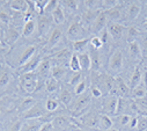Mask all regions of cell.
I'll use <instances>...</instances> for the list:
<instances>
[{
  "label": "cell",
  "mask_w": 147,
  "mask_h": 131,
  "mask_svg": "<svg viewBox=\"0 0 147 131\" xmlns=\"http://www.w3.org/2000/svg\"><path fill=\"white\" fill-rule=\"evenodd\" d=\"M11 9L18 13H27L29 9V1L26 0H12L9 3Z\"/></svg>",
  "instance_id": "9a60e30c"
},
{
  "label": "cell",
  "mask_w": 147,
  "mask_h": 131,
  "mask_svg": "<svg viewBox=\"0 0 147 131\" xmlns=\"http://www.w3.org/2000/svg\"><path fill=\"white\" fill-rule=\"evenodd\" d=\"M11 80V73L6 70H3L0 72V87L6 86Z\"/></svg>",
  "instance_id": "f35d334b"
},
{
  "label": "cell",
  "mask_w": 147,
  "mask_h": 131,
  "mask_svg": "<svg viewBox=\"0 0 147 131\" xmlns=\"http://www.w3.org/2000/svg\"><path fill=\"white\" fill-rule=\"evenodd\" d=\"M101 84L104 86V88L108 93H111L113 89H114V86H115V79L110 74L103 73L101 76Z\"/></svg>",
  "instance_id": "44dd1931"
},
{
  "label": "cell",
  "mask_w": 147,
  "mask_h": 131,
  "mask_svg": "<svg viewBox=\"0 0 147 131\" xmlns=\"http://www.w3.org/2000/svg\"><path fill=\"white\" fill-rule=\"evenodd\" d=\"M138 35H139V32H138L137 28H134V27H129L127 28V42L129 43H131L133 41H137Z\"/></svg>",
  "instance_id": "74e56055"
},
{
  "label": "cell",
  "mask_w": 147,
  "mask_h": 131,
  "mask_svg": "<svg viewBox=\"0 0 147 131\" xmlns=\"http://www.w3.org/2000/svg\"><path fill=\"white\" fill-rule=\"evenodd\" d=\"M71 57H72V53H71V51L68 49L60 50V51H58L57 53H55L52 56L53 60H57V61H60V63H65V60L71 59Z\"/></svg>",
  "instance_id": "f1b7e54d"
},
{
  "label": "cell",
  "mask_w": 147,
  "mask_h": 131,
  "mask_svg": "<svg viewBox=\"0 0 147 131\" xmlns=\"http://www.w3.org/2000/svg\"><path fill=\"white\" fill-rule=\"evenodd\" d=\"M61 3L65 7H67L71 11H76L79 6V1H77V0H64V1H61Z\"/></svg>",
  "instance_id": "ee69618b"
},
{
  "label": "cell",
  "mask_w": 147,
  "mask_h": 131,
  "mask_svg": "<svg viewBox=\"0 0 147 131\" xmlns=\"http://www.w3.org/2000/svg\"><path fill=\"white\" fill-rule=\"evenodd\" d=\"M35 28H36V24H35V21H34V20H30V21L26 22L24 26H23V29H22L23 36L28 37V36H30L31 34H34Z\"/></svg>",
  "instance_id": "4dcf8cb0"
},
{
  "label": "cell",
  "mask_w": 147,
  "mask_h": 131,
  "mask_svg": "<svg viewBox=\"0 0 147 131\" xmlns=\"http://www.w3.org/2000/svg\"><path fill=\"white\" fill-rule=\"evenodd\" d=\"M108 24V18L105 15V13H100L97 15V18L95 19V21L92 24V31L94 34H97V32H101L102 30L105 29V26Z\"/></svg>",
  "instance_id": "9c48e42d"
},
{
  "label": "cell",
  "mask_w": 147,
  "mask_h": 131,
  "mask_svg": "<svg viewBox=\"0 0 147 131\" xmlns=\"http://www.w3.org/2000/svg\"><path fill=\"white\" fill-rule=\"evenodd\" d=\"M126 108H127L126 99H124V97H118V100H117V110H116V116H117V115H123Z\"/></svg>",
  "instance_id": "8d00e7d4"
},
{
  "label": "cell",
  "mask_w": 147,
  "mask_h": 131,
  "mask_svg": "<svg viewBox=\"0 0 147 131\" xmlns=\"http://www.w3.org/2000/svg\"><path fill=\"white\" fill-rule=\"evenodd\" d=\"M125 26H123L122 23H118V22H108L107 24V30L109 31L110 36H111L115 41H118L123 37V34L125 31Z\"/></svg>",
  "instance_id": "8992f818"
},
{
  "label": "cell",
  "mask_w": 147,
  "mask_h": 131,
  "mask_svg": "<svg viewBox=\"0 0 147 131\" xmlns=\"http://www.w3.org/2000/svg\"><path fill=\"white\" fill-rule=\"evenodd\" d=\"M137 123H138V116L131 117V121H130V128H131V129H136Z\"/></svg>",
  "instance_id": "9f6ffc18"
},
{
  "label": "cell",
  "mask_w": 147,
  "mask_h": 131,
  "mask_svg": "<svg viewBox=\"0 0 147 131\" xmlns=\"http://www.w3.org/2000/svg\"><path fill=\"white\" fill-rule=\"evenodd\" d=\"M42 61V56L38 53L34 56L29 61H27L24 65H22V66L20 68V73L21 74H24V73H29V72H32L34 70L38 69L40 64Z\"/></svg>",
  "instance_id": "52a82bcc"
},
{
  "label": "cell",
  "mask_w": 147,
  "mask_h": 131,
  "mask_svg": "<svg viewBox=\"0 0 147 131\" xmlns=\"http://www.w3.org/2000/svg\"><path fill=\"white\" fill-rule=\"evenodd\" d=\"M45 89L49 92V93H53L58 89V81L56 79H53L52 77L51 78H48L47 81H45Z\"/></svg>",
  "instance_id": "e575fe53"
},
{
  "label": "cell",
  "mask_w": 147,
  "mask_h": 131,
  "mask_svg": "<svg viewBox=\"0 0 147 131\" xmlns=\"http://www.w3.org/2000/svg\"><path fill=\"white\" fill-rule=\"evenodd\" d=\"M117 100L118 97L117 96H110L105 100L104 102V115L108 116H116V110H117Z\"/></svg>",
  "instance_id": "8fae6325"
},
{
  "label": "cell",
  "mask_w": 147,
  "mask_h": 131,
  "mask_svg": "<svg viewBox=\"0 0 147 131\" xmlns=\"http://www.w3.org/2000/svg\"><path fill=\"white\" fill-rule=\"evenodd\" d=\"M69 69L73 71V72H79L81 69H80V64H79V58H78V55H72L69 61Z\"/></svg>",
  "instance_id": "836d02e7"
},
{
  "label": "cell",
  "mask_w": 147,
  "mask_h": 131,
  "mask_svg": "<svg viewBox=\"0 0 147 131\" xmlns=\"http://www.w3.org/2000/svg\"><path fill=\"white\" fill-rule=\"evenodd\" d=\"M124 66V56L119 49H116L109 59V71L113 73H118Z\"/></svg>",
  "instance_id": "3957f363"
},
{
  "label": "cell",
  "mask_w": 147,
  "mask_h": 131,
  "mask_svg": "<svg viewBox=\"0 0 147 131\" xmlns=\"http://www.w3.org/2000/svg\"><path fill=\"white\" fill-rule=\"evenodd\" d=\"M43 124L44 123L40 118H36V120H26V122L22 123L21 131H40Z\"/></svg>",
  "instance_id": "4fadbf2b"
},
{
  "label": "cell",
  "mask_w": 147,
  "mask_h": 131,
  "mask_svg": "<svg viewBox=\"0 0 147 131\" xmlns=\"http://www.w3.org/2000/svg\"><path fill=\"white\" fill-rule=\"evenodd\" d=\"M81 80H84L82 79V76H81V73H77L74 77H73L72 79H71V81H69V84H71V86H73V87H76Z\"/></svg>",
  "instance_id": "681fc988"
},
{
  "label": "cell",
  "mask_w": 147,
  "mask_h": 131,
  "mask_svg": "<svg viewBox=\"0 0 147 131\" xmlns=\"http://www.w3.org/2000/svg\"><path fill=\"white\" fill-rule=\"evenodd\" d=\"M51 28V20L47 15H40L37 21V29H38V35L44 36L48 34L49 29Z\"/></svg>",
  "instance_id": "30bf717a"
},
{
  "label": "cell",
  "mask_w": 147,
  "mask_h": 131,
  "mask_svg": "<svg viewBox=\"0 0 147 131\" xmlns=\"http://www.w3.org/2000/svg\"><path fill=\"white\" fill-rule=\"evenodd\" d=\"M84 123L87 126L97 128V126H100V116L95 115V114H88L84 117Z\"/></svg>",
  "instance_id": "cb8c5ba5"
},
{
  "label": "cell",
  "mask_w": 147,
  "mask_h": 131,
  "mask_svg": "<svg viewBox=\"0 0 147 131\" xmlns=\"http://www.w3.org/2000/svg\"><path fill=\"white\" fill-rule=\"evenodd\" d=\"M79 58V64H80V69L82 71H88L92 69V60H90V55L88 52H81L78 55Z\"/></svg>",
  "instance_id": "d6986e66"
},
{
  "label": "cell",
  "mask_w": 147,
  "mask_h": 131,
  "mask_svg": "<svg viewBox=\"0 0 147 131\" xmlns=\"http://www.w3.org/2000/svg\"><path fill=\"white\" fill-rule=\"evenodd\" d=\"M88 38H85V40H80V41H76V42H72V48L76 52H81L86 45L88 44Z\"/></svg>",
  "instance_id": "d590c367"
},
{
  "label": "cell",
  "mask_w": 147,
  "mask_h": 131,
  "mask_svg": "<svg viewBox=\"0 0 147 131\" xmlns=\"http://www.w3.org/2000/svg\"><path fill=\"white\" fill-rule=\"evenodd\" d=\"M142 29H144L145 31H147V21H146V22L142 24Z\"/></svg>",
  "instance_id": "680465c9"
},
{
  "label": "cell",
  "mask_w": 147,
  "mask_h": 131,
  "mask_svg": "<svg viewBox=\"0 0 147 131\" xmlns=\"http://www.w3.org/2000/svg\"><path fill=\"white\" fill-rule=\"evenodd\" d=\"M132 109L136 110L139 116H145L147 117V97H142V99L134 100L131 105Z\"/></svg>",
  "instance_id": "7c38bea8"
},
{
  "label": "cell",
  "mask_w": 147,
  "mask_h": 131,
  "mask_svg": "<svg viewBox=\"0 0 147 131\" xmlns=\"http://www.w3.org/2000/svg\"><path fill=\"white\" fill-rule=\"evenodd\" d=\"M137 131H146L147 130V117L138 116V123L136 126Z\"/></svg>",
  "instance_id": "ab89813d"
},
{
  "label": "cell",
  "mask_w": 147,
  "mask_h": 131,
  "mask_svg": "<svg viewBox=\"0 0 147 131\" xmlns=\"http://www.w3.org/2000/svg\"><path fill=\"white\" fill-rule=\"evenodd\" d=\"M109 36H110V34H109V31H108L107 29H104V30H102V34H101V36H100V38H101V41L103 42V44L108 42V40H109Z\"/></svg>",
  "instance_id": "f5cc1de1"
},
{
  "label": "cell",
  "mask_w": 147,
  "mask_h": 131,
  "mask_svg": "<svg viewBox=\"0 0 147 131\" xmlns=\"http://www.w3.org/2000/svg\"><path fill=\"white\" fill-rule=\"evenodd\" d=\"M36 48L35 45H29L24 49V51L22 52L21 57H20V60H19V65L20 66H22V65H24L27 61H29L34 56H35V52H36Z\"/></svg>",
  "instance_id": "e0dca14e"
},
{
  "label": "cell",
  "mask_w": 147,
  "mask_h": 131,
  "mask_svg": "<svg viewBox=\"0 0 147 131\" xmlns=\"http://www.w3.org/2000/svg\"><path fill=\"white\" fill-rule=\"evenodd\" d=\"M86 35H87V31L80 20L73 21L66 31V37L68 40H71L72 42L85 40V38H87Z\"/></svg>",
  "instance_id": "6da1fadb"
},
{
  "label": "cell",
  "mask_w": 147,
  "mask_h": 131,
  "mask_svg": "<svg viewBox=\"0 0 147 131\" xmlns=\"http://www.w3.org/2000/svg\"><path fill=\"white\" fill-rule=\"evenodd\" d=\"M66 73V69L64 68V65H55L51 68V77L56 79L57 81L60 80Z\"/></svg>",
  "instance_id": "4316f807"
},
{
  "label": "cell",
  "mask_w": 147,
  "mask_h": 131,
  "mask_svg": "<svg viewBox=\"0 0 147 131\" xmlns=\"http://www.w3.org/2000/svg\"><path fill=\"white\" fill-rule=\"evenodd\" d=\"M101 3H102L101 5L103 7H105L107 9H111V8L116 7L119 1H116V0H110V1H109V0H107V1H101Z\"/></svg>",
  "instance_id": "7dc6e473"
},
{
  "label": "cell",
  "mask_w": 147,
  "mask_h": 131,
  "mask_svg": "<svg viewBox=\"0 0 147 131\" xmlns=\"http://www.w3.org/2000/svg\"><path fill=\"white\" fill-rule=\"evenodd\" d=\"M21 128H22V122L21 121H16V122L13 123V125L9 129V131H21Z\"/></svg>",
  "instance_id": "816d5d0a"
},
{
  "label": "cell",
  "mask_w": 147,
  "mask_h": 131,
  "mask_svg": "<svg viewBox=\"0 0 147 131\" xmlns=\"http://www.w3.org/2000/svg\"><path fill=\"white\" fill-rule=\"evenodd\" d=\"M89 55H90V60H92V69L97 71L101 68V55L95 49H92Z\"/></svg>",
  "instance_id": "603a6c76"
},
{
  "label": "cell",
  "mask_w": 147,
  "mask_h": 131,
  "mask_svg": "<svg viewBox=\"0 0 147 131\" xmlns=\"http://www.w3.org/2000/svg\"><path fill=\"white\" fill-rule=\"evenodd\" d=\"M38 73L42 76V77H48L49 72L51 71V61L50 59H42L40 66H38Z\"/></svg>",
  "instance_id": "83f0119b"
},
{
  "label": "cell",
  "mask_w": 147,
  "mask_h": 131,
  "mask_svg": "<svg viewBox=\"0 0 147 131\" xmlns=\"http://www.w3.org/2000/svg\"><path fill=\"white\" fill-rule=\"evenodd\" d=\"M72 97H73V93L67 88V87H63L59 94V99L61 101V103H64L65 106H68L72 101Z\"/></svg>",
  "instance_id": "484cf974"
},
{
  "label": "cell",
  "mask_w": 147,
  "mask_h": 131,
  "mask_svg": "<svg viewBox=\"0 0 147 131\" xmlns=\"http://www.w3.org/2000/svg\"><path fill=\"white\" fill-rule=\"evenodd\" d=\"M52 20L56 24H61L65 22V14L61 8V4H58V6L52 12Z\"/></svg>",
  "instance_id": "7402d4cb"
},
{
  "label": "cell",
  "mask_w": 147,
  "mask_h": 131,
  "mask_svg": "<svg viewBox=\"0 0 147 131\" xmlns=\"http://www.w3.org/2000/svg\"><path fill=\"white\" fill-rule=\"evenodd\" d=\"M53 130H55V126H53L52 122H45L42 125V128H41L40 131H53Z\"/></svg>",
  "instance_id": "f907efd6"
},
{
  "label": "cell",
  "mask_w": 147,
  "mask_h": 131,
  "mask_svg": "<svg viewBox=\"0 0 147 131\" xmlns=\"http://www.w3.org/2000/svg\"><path fill=\"white\" fill-rule=\"evenodd\" d=\"M90 93H92V95L94 97H101L102 96V90L98 87H93L92 90H90Z\"/></svg>",
  "instance_id": "db71d44e"
},
{
  "label": "cell",
  "mask_w": 147,
  "mask_h": 131,
  "mask_svg": "<svg viewBox=\"0 0 147 131\" xmlns=\"http://www.w3.org/2000/svg\"><path fill=\"white\" fill-rule=\"evenodd\" d=\"M142 84L147 88V71H144L142 72Z\"/></svg>",
  "instance_id": "6f0895ef"
},
{
  "label": "cell",
  "mask_w": 147,
  "mask_h": 131,
  "mask_svg": "<svg viewBox=\"0 0 147 131\" xmlns=\"http://www.w3.org/2000/svg\"><path fill=\"white\" fill-rule=\"evenodd\" d=\"M131 95L134 100H138V99H142V97H146L147 96V88L144 86V84L141 82L138 87L133 88L131 90Z\"/></svg>",
  "instance_id": "d4e9b609"
},
{
  "label": "cell",
  "mask_w": 147,
  "mask_h": 131,
  "mask_svg": "<svg viewBox=\"0 0 147 131\" xmlns=\"http://www.w3.org/2000/svg\"><path fill=\"white\" fill-rule=\"evenodd\" d=\"M18 36H19L18 31L14 28H9L8 31H7V42H9L11 44L14 43L18 40Z\"/></svg>",
  "instance_id": "7bdbcfd3"
},
{
  "label": "cell",
  "mask_w": 147,
  "mask_h": 131,
  "mask_svg": "<svg viewBox=\"0 0 147 131\" xmlns=\"http://www.w3.org/2000/svg\"><path fill=\"white\" fill-rule=\"evenodd\" d=\"M129 53H130L131 58L134 59V60L139 61L142 58V50H141V47H140V42L138 40L129 43Z\"/></svg>",
  "instance_id": "5bb4252c"
},
{
  "label": "cell",
  "mask_w": 147,
  "mask_h": 131,
  "mask_svg": "<svg viewBox=\"0 0 147 131\" xmlns=\"http://www.w3.org/2000/svg\"><path fill=\"white\" fill-rule=\"evenodd\" d=\"M89 103H90V95L84 94L82 96L79 97L78 101H77L76 105H74V107H73V109H72V113H73V114H72V115L74 116V117L81 116V115L88 109Z\"/></svg>",
  "instance_id": "277c9868"
},
{
  "label": "cell",
  "mask_w": 147,
  "mask_h": 131,
  "mask_svg": "<svg viewBox=\"0 0 147 131\" xmlns=\"http://www.w3.org/2000/svg\"><path fill=\"white\" fill-rule=\"evenodd\" d=\"M86 87H87L86 81H85V80H81V81L74 87V94H76V95H81V94H84L85 90H86Z\"/></svg>",
  "instance_id": "f6af8a7d"
},
{
  "label": "cell",
  "mask_w": 147,
  "mask_h": 131,
  "mask_svg": "<svg viewBox=\"0 0 147 131\" xmlns=\"http://www.w3.org/2000/svg\"><path fill=\"white\" fill-rule=\"evenodd\" d=\"M141 12V4L140 3H131L126 9V16L130 20H136Z\"/></svg>",
  "instance_id": "2e32d148"
},
{
  "label": "cell",
  "mask_w": 147,
  "mask_h": 131,
  "mask_svg": "<svg viewBox=\"0 0 147 131\" xmlns=\"http://www.w3.org/2000/svg\"><path fill=\"white\" fill-rule=\"evenodd\" d=\"M45 115L44 109L41 107V105L36 103L35 106H32L28 111H26L23 114V118L24 120H36V118H41Z\"/></svg>",
  "instance_id": "ba28073f"
},
{
  "label": "cell",
  "mask_w": 147,
  "mask_h": 131,
  "mask_svg": "<svg viewBox=\"0 0 147 131\" xmlns=\"http://www.w3.org/2000/svg\"><path fill=\"white\" fill-rule=\"evenodd\" d=\"M90 44H92V48H93V49L98 50V49H101V48H102L103 42L101 41L100 36H95V37H93V38L90 40Z\"/></svg>",
  "instance_id": "bcb514c9"
},
{
  "label": "cell",
  "mask_w": 147,
  "mask_h": 131,
  "mask_svg": "<svg viewBox=\"0 0 147 131\" xmlns=\"http://www.w3.org/2000/svg\"><path fill=\"white\" fill-rule=\"evenodd\" d=\"M36 105V101L32 99V97H27V99H24L23 101H22V103H21V106H20V111L21 113H26V111H28L32 106H35Z\"/></svg>",
  "instance_id": "d6a6232c"
},
{
  "label": "cell",
  "mask_w": 147,
  "mask_h": 131,
  "mask_svg": "<svg viewBox=\"0 0 147 131\" xmlns=\"http://www.w3.org/2000/svg\"><path fill=\"white\" fill-rule=\"evenodd\" d=\"M111 94L117 97H124V99H126V97L130 96V87L125 84V81L121 77H117L115 79V86H114Z\"/></svg>",
  "instance_id": "5b68a950"
},
{
  "label": "cell",
  "mask_w": 147,
  "mask_h": 131,
  "mask_svg": "<svg viewBox=\"0 0 147 131\" xmlns=\"http://www.w3.org/2000/svg\"><path fill=\"white\" fill-rule=\"evenodd\" d=\"M61 36H63L61 30H60L59 28H55V29L51 31L50 37H49V40H48V45H49V48H53V47H56V45L60 42Z\"/></svg>",
  "instance_id": "ffe728a7"
},
{
  "label": "cell",
  "mask_w": 147,
  "mask_h": 131,
  "mask_svg": "<svg viewBox=\"0 0 147 131\" xmlns=\"http://www.w3.org/2000/svg\"><path fill=\"white\" fill-rule=\"evenodd\" d=\"M113 124H114V122H113V120H111V117H110V116L104 115V114L100 115V128L102 130H104V131L110 130V129H111V126H113Z\"/></svg>",
  "instance_id": "f546056e"
},
{
  "label": "cell",
  "mask_w": 147,
  "mask_h": 131,
  "mask_svg": "<svg viewBox=\"0 0 147 131\" xmlns=\"http://www.w3.org/2000/svg\"><path fill=\"white\" fill-rule=\"evenodd\" d=\"M58 108V102L53 99H48L45 102V109L48 113H52Z\"/></svg>",
  "instance_id": "60d3db41"
},
{
  "label": "cell",
  "mask_w": 147,
  "mask_h": 131,
  "mask_svg": "<svg viewBox=\"0 0 147 131\" xmlns=\"http://www.w3.org/2000/svg\"><path fill=\"white\" fill-rule=\"evenodd\" d=\"M108 131H118V130H115V129H113V130H111V129H110V130H108Z\"/></svg>",
  "instance_id": "91938a15"
},
{
  "label": "cell",
  "mask_w": 147,
  "mask_h": 131,
  "mask_svg": "<svg viewBox=\"0 0 147 131\" xmlns=\"http://www.w3.org/2000/svg\"><path fill=\"white\" fill-rule=\"evenodd\" d=\"M142 82V71L140 69V66H137L132 73V77H131V81H130V89L132 90L133 88L138 87L140 84Z\"/></svg>",
  "instance_id": "ac0fdd59"
},
{
  "label": "cell",
  "mask_w": 147,
  "mask_h": 131,
  "mask_svg": "<svg viewBox=\"0 0 147 131\" xmlns=\"http://www.w3.org/2000/svg\"><path fill=\"white\" fill-rule=\"evenodd\" d=\"M0 22H3V23H5V24H8V23L11 22V16H9L6 12L0 11Z\"/></svg>",
  "instance_id": "c3c4849f"
},
{
  "label": "cell",
  "mask_w": 147,
  "mask_h": 131,
  "mask_svg": "<svg viewBox=\"0 0 147 131\" xmlns=\"http://www.w3.org/2000/svg\"><path fill=\"white\" fill-rule=\"evenodd\" d=\"M68 123H69V121H68V118L65 117V116H57V117L53 118V121H52L53 126H55V128H59V129L66 128V126L68 125Z\"/></svg>",
  "instance_id": "1f68e13d"
},
{
  "label": "cell",
  "mask_w": 147,
  "mask_h": 131,
  "mask_svg": "<svg viewBox=\"0 0 147 131\" xmlns=\"http://www.w3.org/2000/svg\"><path fill=\"white\" fill-rule=\"evenodd\" d=\"M20 86L22 88L23 92L28 93V94H32L36 89H37V77L34 72H29V73H24L20 76Z\"/></svg>",
  "instance_id": "7a4b0ae2"
},
{
  "label": "cell",
  "mask_w": 147,
  "mask_h": 131,
  "mask_svg": "<svg viewBox=\"0 0 147 131\" xmlns=\"http://www.w3.org/2000/svg\"><path fill=\"white\" fill-rule=\"evenodd\" d=\"M140 47L142 50V55H147V36L140 42Z\"/></svg>",
  "instance_id": "11a10c76"
},
{
  "label": "cell",
  "mask_w": 147,
  "mask_h": 131,
  "mask_svg": "<svg viewBox=\"0 0 147 131\" xmlns=\"http://www.w3.org/2000/svg\"><path fill=\"white\" fill-rule=\"evenodd\" d=\"M130 121H131V116H130V115H126V114L119 115V116L117 117V123H118L121 126L130 125Z\"/></svg>",
  "instance_id": "b9f144b4"
}]
</instances>
